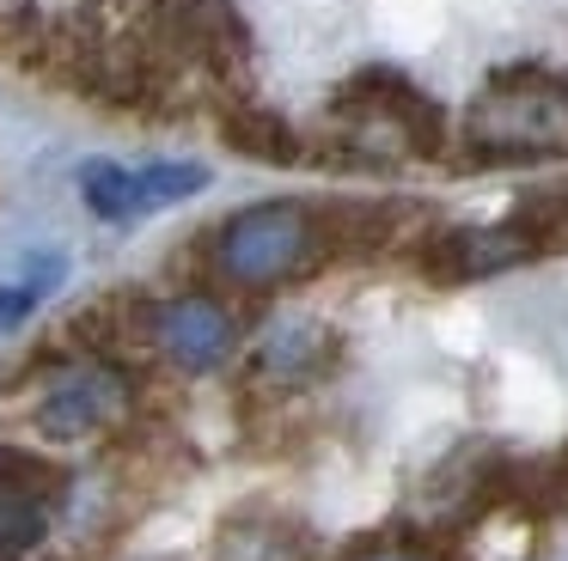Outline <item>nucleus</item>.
Masks as SVG:
<instances>
[{"label":"nucleus","instance_id":"nucleus-1","mask_svg":"<svg viewBox=\"0 0 568 561\" xmlns=\"http://www.w3.org/2000/svg\"><path fill=\"white\" fill-rule=\"evenodd\" d=\"M465 146L489 165L568 153V80L538 68H507L483 85L465 116Z\"/></svg>","mask_w":568,"mask_h":561},{"label":"nucleus","instance_id":"nucleus-2","mask_svg":"<svg viewBox=\"0 0 568 561\" xmlns=\"http://www.w3.org/2000/svg\"><path fill=\"white\" fill-rule=\"evenodd\" d=\"M214 275L233 287H282V280L306 275L324 263V232H318V207L306 202H257L245 214H233L209 244Z\"/></svg>","mask_w":568,"mask_h":561},{"label":"nucleus","instance_id":"nucleus-3","mask_svg":"<svg viewBox=\"0 0 568 561\" xmlns=\"http://www.w3.org/2000/svg\"><path fill=\"white\" fill-rule=\"evenodd\" d=\"M336 122H343V146L361 165H392L409 153H434L440 146V110L404 80V73H361L336 98Z\"/></svg>","mask_w":568,"mask_h":561},{"label":"nucleus","instance_id":"nucleus-4","mask_svg":"<svg viewBox=\"0 0 568 561\" xmlns=\"http://www.w3.org/2000/svg\"><path fill=\"white\" fill-rule=\"evenodd\" d=\"M123 409H129V373L116 360H104V354H87V360H68L43 385L31 421H38L43 439H62L68 446V439H92L104 427H116Z\"/></svg>","mask_w":568,"mask_h":561},{"label":"nucleus","instance_id":"nucleus-5","mask_svg":"<svg viewBox=\"0 0 568 561\" xmlns=\"http://www.w3.org/2000/svg\"><path fill=\"white\" fill-rule=\"evenodd\" d=\"M202 183H209L202 165H172V159L165 165H111V159H99V165L80 171V190H87L99 220H141L153 207H172L184 195H196Z\"/></svg>","mask_w":568,"mask_h":561},{"label":"nucleus","instance_id":"nucleus-6","mask_svg":"<svg viewBox=\"0 0 568 561\" xmlns=\"http://www.w3.org/2000/svg\"><path fill=\"white\" fill-rule=\"evenodd\" d=\"M62 470L31 451H0V561H19L50 537Z\"/></svg>","mask_w":568,"mask_h":561},{"label":"nucleus","instance_id":"nucleus-7","mask_svg":"<svg viewBox=\"0 0 568 561\" xmlns=\"http://www.w3.org/2000/svg\"><path fill=\"white\" fill-rule=\"evenodd\" d=\"M148 341L172 366H184V373H209V366H221L226 354H233L239 324L221 299H209V293H178V299H165L148 312Z\"/></svg>","mask_w":568,"mask_h":561},{"label":"nucleus","instance_id":"nucleus-8","mask_svg":"<svg viewBox=\"0 0 568 561\" xmlns=\"http://www.w3.org/2000/svg\"><path fill=\"white\" fill-rule=\"evenodd\" d=\"M526 256H538L526 244V232H519L514 220H501V226L440 232V238L422 251V268H428L434 280H483V275H501V268L526 263Z\"/></svg>","mask_w":568,"mask_h":561},{"label":"nucleus","instance_id":"nucleus-9","mask_svg":"<svg viewBox=\"0 0 568 561\" xmlns=\"http://www.w3.org/2000/svg\"><path fill=\"white\" fill-rule=\"evenodd\" d=\"M336 354V336L318 324H282L270 341L257 348V373L275 385H300V378H318Z\"/></svg>","mask_w":568,"mask_h":561},{"label":"nucleus","instance_id":"nucleus-10","mask_svg":"<svg viewBox=\"0 0 568 561\" xmlns=\"http://www.w3.org/2000/svg\"><path fill=\"white\" fill-rule=\"evenodd\" d=\"M221 134H226V146H239L245 159H263V165H294L300 159V134L275 110H257V104H226Z\"/></svg>","mask_w":568,"mask_h":561},{"label":"nucleus","instance_id":"nucleus-11","mask_svg":"<svg viewBox=\"0 0 568 561\" xmlns=\"http://www.w3.org/2000/svg\"><path fill=\"white\" fill-rule=\"evenodd\" d=\"M221 561H306V537L282 519H239L221 531Z\"/></svg>","mask_w":568,"mask_h":561},{"label":"nucleus","instance_id":"nucleus-12","mask_svg":"<svg viewBox=\"0 0 568 561\" xmlns=\"http://www.w3.org/2000/svg\"><path fill=\"white\" fill-rule=\"evenodd\" d=\"M514 226L526 232L531 251H568V183H550V190H531L526 202L514 207Z\"/></svg>","mask_w":568,"mask_h":561},{"label":"nucleus","instance_id":"nucleus-13","mask_svg":"<svg viewBox=\"0 0 568 561\" xmlns=\"http://www.w3.org/2000/svg\"><path fill=\"white\" fill-rule=\"evenodd\" d=\"M55 275H62V263H55V256H43L31 275H19V280H7V287H0V336H7V329H19L31 312H38V299L55 287Z\"/></svg>","mask_w":568,"mask_h":561},{"label":"nucleus","instance_id":"nucleus-14","mask_svg":"<svg viewBox=\"0 0 568 561\" xmlns=\"http://www.w3.org/2000/svg\"><path fill=\"white\" fill-rule=\"evenodd\" d=\"M343 561H446V555H434L428 543H416V537H373V543L348 549Z\"/></svg>","mask_w":568,"mask_h":561}]
</instances>
